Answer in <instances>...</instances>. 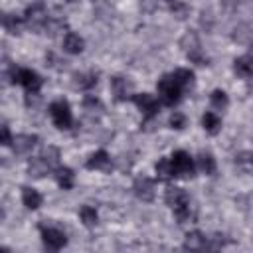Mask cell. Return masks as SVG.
Masks as SVG:
<instances>
[{
	"instance_id": "6da1fadb",
	"label": "cell",
	"mask_w": 253,
	"mask_h": 253,
	"mask_svg": "<svg viewBox=\"0 0 253 253\" xmlns=\"http://www.w3.org/2000/svg\"><path fill=\"white\" fill-rule=\"evenodd\" d=\"M156 89H158V99H160V103L166 105V107H174L176 103H180L182 91H184V89L174 81L172 75H164V77L158 81Z\"/></svg>"
},
{
	"instance_id": "7a4b0ae2",
	"label": "cell",
	"mask_w": 253,
	"mask_h": 253,
	"mask_svg": "<svg viewBox=\"0 0 253 253\" xmlns=\"http://www.w3.org/2000/svg\"><path fill=\"white\" fill-rule=\"evenodd\" d=\"M12 83H18L26 89L28 95H38L42 89V77L34 71V69H26V67H14L12 69Z\"/></svg>"
},
{
	"instance_id": "3957f363",
	"label": "cell",
	"mask_w": 253,
	"mask_h": 253,
	"mask_svg": "<svg viewBox=\"0 0 253 253\" xmlns=\"http://www.w3.org/2000/svg\"><path fill=\"white\" fill-rule=\"evenodd\" d=\"M49 117H51L53 125L61 130H67L73 125V113H71V107L65 99H57L49 105Z\"/></svg>"
},
{
	"instance_id": "277c9868",
	"label": "cell",
	"mask_w": 253,
	"mask_h": 253,
	"mask_svg": "<svg viewBox=\"0 0 253 253\" xmlns=\"http://www.w3.org/2000/svg\"><path fill=\"white\" fill-rule=\"evenodd\" d=\"M170 162H172L176 178H192L194 172H196L194 160L186 150H174L172 156H170Z\"/></svg>"
},
{
	"instance_id": "5b68a950",
	"label": "cell",
	"mask_w": 253,
	"mask_h": 253,
	"mask_svg": "<svg viewBox=\"0 0 253 253\" xmlns=\"http://www.w3.org/2000/svg\"><path fill=\"white\" fill-rule=\"evenodd\" d=\"M130 99H132V103L138 107V111L142 113L144 119H152V117H156L158 111H160V101H158L154 95H150V93H134Z\"/></svg>"
},
{
	"instance_id": "8992f818",
	"label": "cell",
	"mask_w": 253,
	"mask_h": 253,
	"mask_svg": "<svg viewBox=\"0 0 253 253\" xmlns=\"http://www.w3.org/2000/svg\"><path fill=\"white\" fill-rule=\"evenodd\" d=\"M40 233H42V241L47 249L51 251H59L67 245V237L65 233L59 229V227H51V225H42L40 227Z\"/></svg>"
},
{
	"instance_id": "52a82bcc",
	"label": "cell",
	"mask_w": 253,
	"mask_h": 253,
	"mask_svg": "<svg viewBox=\"0 0 253 253\" xmlns=\"http://www.w3.org/2000/svg\"><path fill=\"white\" fill-rule=\"evenodd\" d=\"M24 22H26V26H30L34 30H42L43 26H47V12H45L43 4L36 2L32 6H28L26 16H24Z\"/></svg>"
},
{
	"instance_id": "ba28073f",
	"label": "cell",
	"mask_w": 253,
	"mask_h": 253,
	"mask_svg": "<svg viewBox=\"0 0 253 253\" xmlns=\"http://www.w3.org/2000/svg\"><path fill=\"white\" fill-rule=\"evenodd\" d=\"M182 49L186 51V57L190 59V61H194V63H198V65H206V57H204V53H202V47H200V42H198V38L194 36V34H186L184 38H182Z\"/></svg>"
},
{
	"instance_id": "9c48e42d",
	"label": "cell",
	"mask_w": 253,
	"mask_h": 253,
	"mask_svg": "<svg viewBox=\"0 0 253 253\" xmlns=\"http://www.w3.org/2000/svg\"><path fill=\"white\" fill-rule=\"evenodd\" d=\"M132 190H134V194H136L140 200H144V202H150V200L154 198V182H152L148 176L136 178Z\"/></svg>"
},
{
	"instance_id": "30bf717a",
	"label": "cell",
	"mask_w": 253,
	"mask_h": 253,
	"mask_svg": "<svg viewBox=\"0 0 253 253\" xmlns=\"http://www.w3.org/2000/svg\"><path fill=\"white\" fill-rule=\"evenodd\" d=\"M164 202H166L172 210H176V208L184 206L186 202H190V198H188V194H186L182 188L168 186V188H166V192H164Z\"/></svg>"
},
{
	"instance_id": "8fae6325",
	"label": "cell",
	"mask_w": 253,
	"mask_h": 253,
	"mask_svg": "<svg viewBox=\"0 0 253 253\" xmlns=\"http://www.w3.org/2000/svg\"><path fill=\"white\" fill-rule=\"evenodd\" d=\"M130 89H132V85L125 77H113L111 79V91H113V95H115L117 101H125L128 97H132Z\"/></svg>"
},
{
	"instance_id": "7c38bea8",
	"label": "cell",
	"mask_w": 253,
	"mask_h": 253,
	"mask_svg": "<svg viewBox=\"0 0 253 253\" xmlns=\"http://www.w3.org/2000/svg\"><path fill=\"white\" fill-rule=\"evenodd\" d=\"M85 166H87L89 170H109V166H111V156H109L107 150H95V152L89 156V160H87Z\"/></svg>"
},
{
	"instance_id": "4fadbf2b",
	"label": "cell",
	"mask_w": 253,
	"mask_h": 253,
	"mask_svg": "<svg viewBox=\"0 0 253 253\" xmlns=\"http://www.w3.org/2000/svg\"><path fill=\"white\" fill-rule=\"evenodd\" d=\"M233 71L237 77L241 79H249L253 77V57L251 55H241L233 61Z\"/></svg>"
},
{
	"instance_id": "5bb4252c",
	"label": "cell",
	"mask_w": 253,
	"mask_h": 253,
	"mask_svg": "<svg viewBox=\"0 0 253 253\" xmlns=\"http://www.w3.org/2000/svg\"><path fill=\"white\" fill-rule=\"evenodd\" d=\"M83 47H85V42H83V38L79 34H75V32H67L65 34V38H63V49L67 53L77 55V53L83 51Z\"/></svg>"
},
{
	"instance_id": "9a60e30c",
	"label": "cell",
	"mask_w": 253,
	"mask_h": 253,
	"mask_svg": "<svg viewBox=\"0 0 253 253\" xmlns=\"http://www.w3.org/2000/svg\"><path fill=\"white\" fill-rule=\"evenodd\" d=\"M36 140H38L36 134H16L12 146H14V150L18 154H26V152H30L36 146Z\"/></svg>"
},
{
	"instance_id": "2e32d148",
	"label": "cell",
	"mask_w": 253,
	"mask_h": 253,
	"mask_svg": "<svg viewBox=\"0 0 253 253\" xmlns=\"http://www.w3.org/2000/svg\"><path fill=\"white\" fill-rule=\"evenodd\" d=\"M172 211H174V217L178 219V223H192V221H196V215H198L196 206L192 202H186L184 206H180Z\"/></svg>"
},
{
	"instance_id": "e0dca14e",
	"label": "cell",
	"mask_w": 253,
	"mask_h": 253,
	"mask_svg": "<svg viewBox=\"0 0 253 253\" xmlns=\"http://www.w3.org/2000/svg\"><path fill=\"white\" fill-rule=\"evenodd\" d=\"M42 202H43V198L36 188H28V186L22 188V204L28 210H38L42 206Z\"/></svg>"
},
{
	"instance_id": "ac0fdd59",
	"label": "cell",
	"mask_w": 253,
	"mask_h": 253,
	"mask_svg": "<svg viewBox=\"0 0 253 253\" xmlns=\"http://www.w3.org/2000/svg\"><path fill=\"white\" fill-rule=\"evenodd\" d=\"M55 180H57V186L61 190H71L73 188V182H75V174L71 168H65V166H59L55 170Z\"/></svg>"
},
{
	"instance_id": "d6986e66",
	"label": "cell",
	"mask_w": 253,
	"mask_h": 253,
	"mask_svg": "<svg viewBox=\"0 0 253 253\" xmlns=\"http://www.w3.org/2000/svg\"><path fill=\"white\" fill-rule=\"evenodd\" d=\"M202 126H204L206 132L217 134V132L221 130V119H219L213 111H208V113H204V117H202Z\"/></svg>"
},
{
	"instance_id": "ffe728a7",
	"label": "cell",
	"mask_w": 253,
	"mask_h": 253,
	"mask_svg": "<svg viewBox=\"0 0 253 253\" xmlns=\"http://www.w3.org/2000/svg\"><path fill=\"white\" fill-rule=\"evenodd\" d=\"M184 247L186 249H206L208 247V237L200 231H190L184 239Z\"/></svg>"
},
{
	"instance_id": "44dd1931",
	"label": "cell",
	"mask_w": 253,
	"mask_h": 253,
	"mask_svg": "<svg viewBox=\"0 0 253 253\" xmlns=\"http://www.w3.org/2000/svg\"><path fill=\"white\" fill-rule=\"evenodd\" d=\"M154 170H156V176H158L160 180L176 178V176H174V168H172L170 158H158V162L154 164Z\"/></svg>"
},
{
	"instance_id": "7402d4cb",
	"label": "cell",
	"mask_w": 253,
	"mask_h": 253,
	"mask_svg": "<svg viewBox=\"0 0 253 253\" xmlns=\"http://www.w3.org/2000/svg\"><path fill=\"white\" fill-rule=\"evenodd\" d=\"M172 77H174V81H176L182 89H186V87L194 85V71H190V69H186V67L176 69V71L172 73Z\"/></svg>"
},
{
	"instance_id": "603a6c76",
	"label": "cell",
	"mask_w": 253,
	"mask_h": 253,
	"mask_svg": "<svg viewBox=\"0 0 253 253\" xmlns=\"http://www.w3.org/2000/svg\"><path fill=\"white\" fill-rule=\"evenodd\" d=\"M198 166H200V170H202L204 174H208V176H213V174H215V160H213V156L208 154V152H202V154H200Z\"/></svg>"
},
{
	"instance_id": "cb8c5ba5",
	"label": "cell",
	"mask_w": 253,
	"mask_h": 253,
	"mask_svg": "<svg viewBox=\"0 0 253 253\" xmlns=\"http://www.w3.org/2000/svg\"><path fill=\"white\" fill-rule=\"evenodd\" d=\"M210 103H211V107H213V109H217V111H223V109L229 105L227 93H225V91H221V89H215V91H211V95H210Z\"/></svg>"
},
{
	"instance_id": "d4e9b609",
	"label": "cell",
	"mask_w": 253,
	"mask_h": 253,
	"mask_svg": "<svg viewBox=\"0 0 253 253\" xmlns=\"http://www.w3.org/2000/svg\"><path fill=\"white\" fill-rule=\"evenodd\" d=\"M79 217H81L83 225H87V227H93V225L99 221L97 210H95V208H91V206H83V208L79 210Z\"/></svg>"
},
{
	"instance_id": "484cf974",
	"label": "cell",
	"mask_w": 253,
	"mask_h": 253,
	"mask_svg": "<svg viewBox=\"0 0 253 253\" xmlns=\"http://www.w3.org/2000/svg\"><path fill=\"white\" fill-rule=\"evenodd\" d=\"M75 85L79 89H93L97 85V75L95 73H77L75 75Z\"/></svg>"
},
{
	"instance_id": "4316f807",
	"label": "cell",
	"mask_w": 253,
	"mask_h": 253,
	"mask_svg": "<svg viewBox=\"0 0 253 253\" xmlns=\"http://www.w3.org/2000/svg\"><path fill=\"white\" fill-rule=\"evenodd\" d=\"M22 22H24V18H18V16H12V14L4 16V28H6V32H10V34H16V32L20 30Z\"/></svg>"
},
{
	"instance_id": "83f0119b",
	"label": "cell",
	"mask_w": 253,
	"mask_h": 253,
	"mask_svg": "<svg viewBox=\"0 0 253 253\" xmlns=\"http://www.w3.org/2000/svg\"><path fill=\"white\" fill-rule=\"evenodd\" d=\"M42 158L45 160V164H47L49 168H53V166L59 162V150L53 148V146H47V148L42 152Z\"/></svg>"
},
{
	"instance_id": "f1b7e54d",
	"label": "cell",
	"mask_w": 253,
	"mask_h": 253,
	"mask_svg": "<svg viewBox=\"0 0 253 253\" xmlns=\"http://www.w3.org/2000/svg\"><path fill=\"white\" fill-rule=\"evenodd\" d=\"M170 126H172V128H176V130L184 128V126H186V117H184L182 113L174 111V113L170 115Z\"/></svg>"
},
{
	"instance_id": "f546056e",
	"label": "cell",
	"mask_w": 253,
	"mask_h": 253,
	"mask_svg": "<svg viewBox=\"0 0 253 253\" xmlns=\"http://www.w3.org/2000/svg\"><path fill=\"white\" fill-rule=\"evenodd\" d=\"M83 105L87 111H95V109H101V101L95 97V95H85L83 99Z\"/></svg>"
},
{
	"instance_id": "4dcf8cb0",
	"label": "cell",
	"mask_w": 253,
	"mask_h": 253,
	"mask_svg": "<svg viewBox=\"0 0 253 253\" xmlns=\"http://www.w3.org/2000/svg\"><path fill=\"white\" fill-rule=\"evenodd\" d=\"M0 142H2L4 146H10V144L14 142V138H12V134H10L8 125H2V128H0Z\"/></svg>"
},
{
	"instance_id": "1f68e13d",
	"label": "cell",
	"mask_w": 253,
	"mask_h": 253,
	"mask_svg": "<svg viewBox=\"0 0 253 253\" xmlns=\"http://www.w3.org/2000/svg\"><path fill=\"white\" fill-rule=\"evenodd\" d=\"M237 162L239 164H251L253 162V152H241L237 156Z\"/></svg>"
},
{
	"instance_id": "d6a6232c",
	"label": "cell",
	"mask_w": 253,
	"mask_h": 253,
	"mask_svg": "<svg viewBox=\"0 0 253 253\" xmlns=\"http://www.w3.org/2000/svg\"><path fill=\"white\" fill-rule=\"evenodd\" d=\"M65 2H77V0H65Z\"/></svg>"
}]
</instances>
